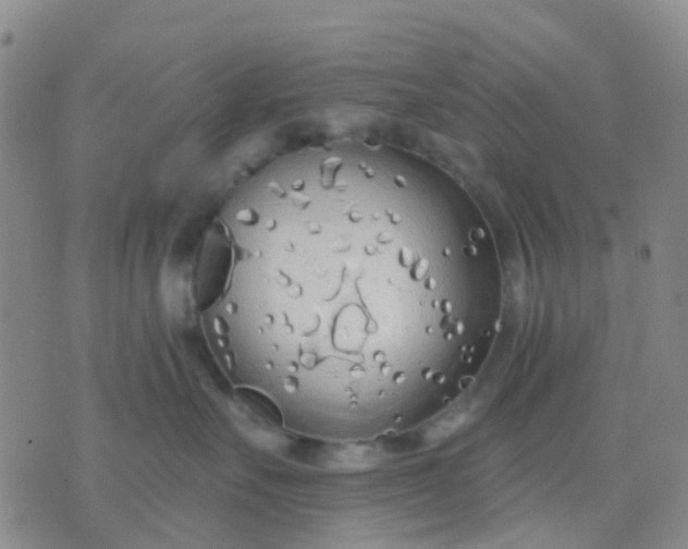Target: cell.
<instances>
[{
  "mask_svg": "<svg viewBox=\"0 0 688 549\" xmlns=\"http://www.w3.org/2000/svg\"><path fill=\"white\" fill-rule=\"evenodd\" d=\"M247 282L284 305L304 371L346 387L381 385L421 365L453 307L429 258L408 247L393 257L371 244L321 253L275 233L255 254Z\"/></svg>",
  "mask_w": 688,
  "mask_h": 549,
  "instance_id": "1",
  "label": "cell"
}]
</instances>
